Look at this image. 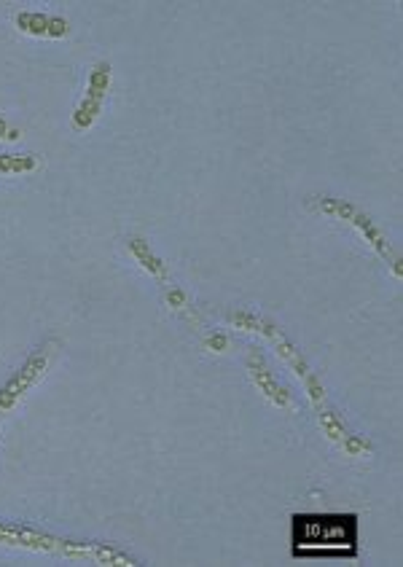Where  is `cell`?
Segmentation results:
<instances>
[{
  "instance_id": "6da1fadb",
  "label": "cell",
  "mask_w": 403,
  "mask_h": 567,
  "mask_svg": "<svg viewBox=\"0 0 403 567\" xmlns=\"http://www.w3.org/2000/svg\"><path fill=\"white\" fill-rule=\"evenodd\" d=\"M355 543H358L355 516H296V522H293L296 557L355 554Z\"/></svg>"
},
{
  "instance_id": "7a4b0ae2",
  "label": "cell",
  "mask_w": 403,
  "mask_h": 567,
  "mask_svg": "<svg viewBox=\"0 0 403 567\" xmlns=\"http://www.w3.org/2000/svg\"><path fill=\"white\" fill-rule=\"evenodd\" d=\"M108 84H111V68L100 62L95 70H92V78H89V92H86L84 103L78 105L76 116H73V124L76 129H86L92 121L97 119V113L103 108L105 92H108Z\"/></svg>"
},
{
  "instance_id": "3957f363",
  "label": "cell",
  "mask_w": 403,
  "mask_h": 567,
  "mask_svg": "<svg viewBox=\"0 0 403 567\" xmlns=\"http://www.w3.org/2000/svg\"><path fill=\"white\" fill-rule=\"evenodd\" d=\"M49 355H52V350L46 347V350H41V353H35L30 361H27V366L22 371H19L17 377L11 379L9 385L0 390V412H6V409H11V406L17 404L19 396L25 393L27 387L33 385L35 379L41 377L43 369H46V363H49Z\"/></svg>"
},
{
  "instance_id": "277c9868",
  "label": "cell",
  "mask_w": 403,
  "mask_h": 567,
  "mask_svg": "<svg viewBox=\"0 0 403 567\" xmlns=\"http://www.w3.org/2000/svg\"><path fill=\"white\" fill-rule=\"evenodd\" d=\"M17 25L25 33L33 35H65L68 33V22L57 17H43V14H19Z\"/></svg>"
},
{
  "instance_id": "5b68a950",
  "label": "cell",
  "mask_w": 403,
  "mask_h": 567,
  "mask_svg": "<svg viewBox=\"0 0 403 567\" xmlns=\"http://www.w3.org/2000/svg\"><path fill=\"white\" fill-rule=\"evenodd\" d=\"M33 167L35 162L30 156H0V172H22Z\"/></svg>"
}]
</instances>
